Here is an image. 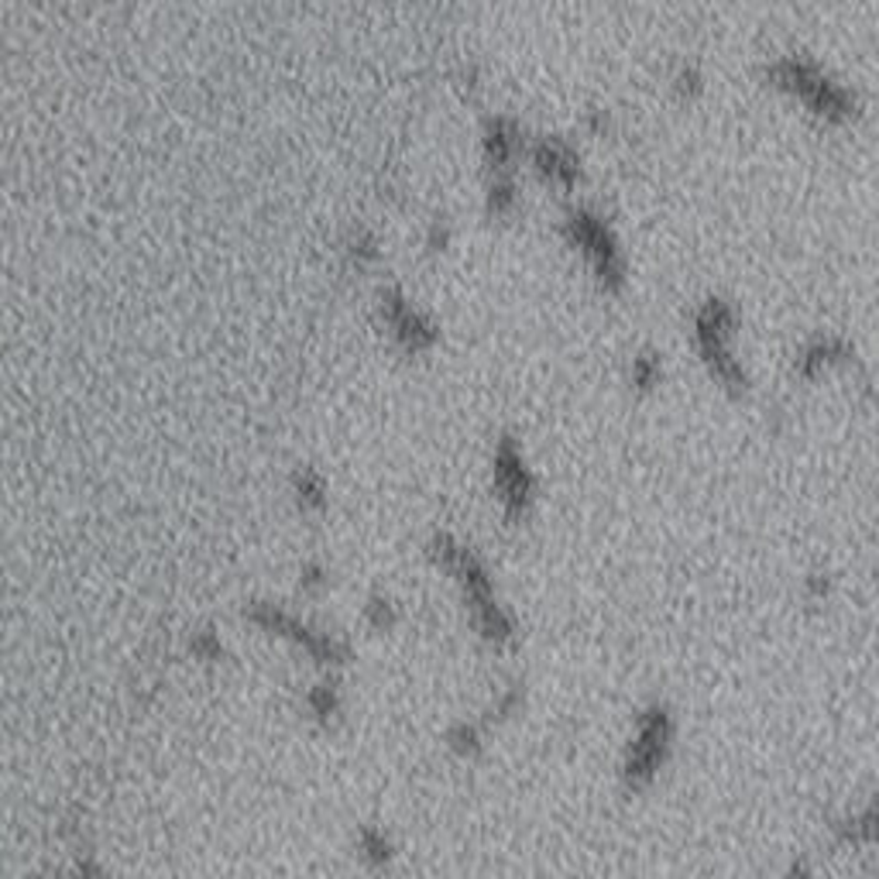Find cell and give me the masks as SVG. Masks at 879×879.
<instances>
[{
	"label": "cell",
	"instance_id": "obj_15",
	"mask_svg": "<svg viewBox=\"0 0 879 879\" xmlns=\"http://www.w3.org/2000/svg\"><path fill=\"white\" fill-rule=\"evenodd\" d=\"M512 206H516V182H512V175H495V182L488 186V210L508 213Z\"/></svg>",
	"mask_w": 879,
	"mask_h": 879
},
{
	"label": "cell",
	"instance_id": "obj_4",
	"mask_svg": "<svg viewBox=\"0 0 879 879\" xmlns=\"http://www.w3.org/2000/svg\"><path fill=\"white\" fill-rule=\"evenodd\" d=\"M736 326H739L736 306L721 296L705 300L698 313H694V344H698L711 375L721 385L742 392L749 385V375L742 368V361L736 357V347H731L736 344Z\"/></svg>",
	"mask_w": 879,
	"mask_h": 879
},
{
	"label": "cell",
	"instance_id": "obj_1",
	"mask_svg": "<svg viewBox=\"0 0 879 879\" xmlns=\"http://www.w3.org/2000/svg\"><path fill=\"white\" fill-rule=\"evenodd\" d=\"M430 557L457 580V588L464 595V605L471 608L474 629H478V636L488 646L502 649V646H508L512 639H516V618H512V612L498 602L492 570L471 546H464L451 533H440V536L430 539Z\"/></svg>",
	"mask_w": 879,
	"mask_h": 879
},
{
	"label": "cell",
	"instance_id": "obj_10",
	"mask_svg": "<svg viewBox=\"0 0 879 879\" xmlns=\"http://www.w3.org/2000/svg\"><path fill=\"white\" fill-rule=\"evenodd\" d=\"M849 357H856L852 347H849V341H841L835 334H821V337H811L808 344L800 347V354H797V372L804 378H815V375L828 372L831 364H841V361H849Z\"/></svg>",
	"mask_w": 879,
	"mask_h": 879
},
{
	"label": "cell",
	"instance_id": "obj_14",
	"mask_svg": "<svg viewBox=\"0 0 879 879\" xmlns=\"http://www.w3.org/2000/svg\"><path fill=\"white\" fill-rule=\"evenodd\" d=\"M659 375H664V364H659V357L653 351H643L633 357V385L636 388H653L659 382Z\"/></svg>",
	"mask_w": 879,
	"mask_h": 879
},
{
	"label": "cell",
	"instance_id": "obj_18",
	"mask_svg": "<svg viewBox=\"0 0 879 879\" xmlns=\"http://www.w3.org/2000/svg\"><path fill=\"white\" fill-rule=\"evenodd\" d=\"M372 618L378 622V626H392L395 622V605L388 602V598H372Z\"/></svg>",
	"mask_w": 879,
	"mask_h": 879
},
{
	"label": "cell",
	"instance_id": "obj_7",
	"mask_svg": "<svg viewBox=\"0 0 879 879\" xmlns=\"http://www.w3.org/2000/svg\"><path fill=\"white\" fill-rule=\"evenodd\" d=\"M529 159H533V169L546 182H554V186L574 190L580 182V155L560 138H539L529 149Z\"/></svg>",
	"mask_w": 879,
	"mask_h": 879
},
{
	"label": "cell",
	"instance_id": "obj_11",
	"mask_svg": "<svg viewBox=\"0 0 879 879\" xmlns=\"http://www.w3.org/2000/svg\"><path fill=\"white\" fill-rule=\"evenodd\" d=\"M838 846H852V849H869L876 841V804L869 800L859 815H846L831 825Z\"/></svg>",
	"mask_w": 879,
	"mask_h": 879
},
{
	"label": "cell",
	"instance_id": "obj_12",
	"mask_svg": "<svg viewBox=\"0 0 879 879\" xmlns=\"http://www.w3.org/2000/svg\"><path fill=\"white\" fill-rule=\"evenodd\" d=\"M395 841L385 835V828H375V825H364L357 831V859L368 866L372 872H385L392 862H395Z\"/></svg>",
	"mask_w": 879,
	"mask_h": 879
},
{
	"label": "cell",
	"instance_id": "obj_17",
	"mask_svg": "<svg viewBox=\"0 0 879 879\" xmlns=\"http://www.w3.org/2000/svg\"><path fill=\"white\" fill-rule=\"evenodd\" d=\"M804 595H808L811 602H825L831 595V577L825 570H815L804 577Z\"/></svg>",
	"mask_w": 879,
	"mask_h": 879
},
{
	"label": "cell",
	"instance_id": "obj_19",
	"mask_svg": "<svg viewBox=\"0 0 879 879\" xmlns=\"http://www.w3.org/2000/svg\"><path fill=\"white\" fill-rule=\"evenodd\" d=\"M784 879H815V869H811L808 859H797V862H790V869L784 872Z\"/></svg>",
	"mask_w": 879,
	"mask_h": 879
},
{
	"label": "cell",
	"instance_id": "obj_3",
	"mask_svg": "<svg viewBox=\"0 0 879 879\" xmlns=\"http://www.w3.org/2000/svg\"><path fill=\"white\" fill-rule=\"evenodd\" d=\"M674 739H677V718L670 705L649 701L636 715L633 736L626 742V752H622V766H618L622 787L629 794L646 790L659 774H664V766L674 752Z\"/></svg>",
	"mask_w": 879,
	"mask_h": 879
},
{
	"label": "cell",
	"instance_id": "obj_9",
	"mask_svg": "<svg viewBox=\"0 0 879 879\" xmlns=\"http://www.w3.org/2000/svg\"><path fill=\"white\" fill-rule=\"evenodd\" d=\"M519 149H523V134L512 118H492L485 124V159L495 169V175H508V165L519 155Z\"/></svg>",
	"mask_w": 879,
	"mask_h": 879
},
{
	"label": "cell",
	"instance_id": "obj_2",
	"mask_svg": "<svg viewBox=\"0 0 879 879\" xmlns=\"http://www.w3.org/2000/svg\"><path fill=\"white\" fill-rule=\"evenodd\" d=\"M766 80L774 83L777 90L797 97L808 110H815L818 118L831 121V124H846L859 114L856 97L841 87L838 80H831L828 72L804 59V55H780L766 65Z\"/></svg>",
	"mask_w": 879,
	"mask_h": 879
},
{
	"label": "cell",
	"instance_id": "obj_6",
	"mask_svg": "<svg viewBox=\"0 0 879 879\" xmlns=\"http://www.w3.org/2000/svg\"><path fill=\"white\" fill-rule=\"evenodd\" d=\"M492 482H495V495H498L505 519L512 526H519L536 502V478H533V471L526 464V454H523L516 436L498 440L495 457H492Z\"/></svg>",
	"mask_w": 879,
	"mask_h": 879
},
{
	"label": "cell",
	"instance_id": "obj_16",
	"mask_svg": "<svg viewBox=\"0 0 879 879\" xmlns=\"http://www.w3.org/2000/svg\"><path fill=\"white\" fill-rule=\"evenodd\" d=\"M674 90L677 93H698L701 90V69L694 65V62H687V65H680L677 72H674Z\"/></svg>",
	"mask_w": 879,
	"mask_h": 879
},
{
	"label": "cell",
	"instance_id": "obj_13",
	"mask_svg": "<svg viewBox=\"0 0 879 879\" xmlns=\"http://www.w3.org/2000/svg\"><path fill=\"white\" fill-rule=\"evenodd\" d=\"M447 746L457 756L474 759V756L482 752V746H485V731H482V725H474V721H457V725L447 728Z\"/></svg>",
	"mask_w": 879,
	"mask_h": 879
},
{
	"label": "cell",
	"instance_id": "obj_8",
	"mask_svg": "<svg viewBox=\"0 0 879 879\" xmlns=\"http://www.w3.org/2000/svg\"><path fill=\"white\" fill-rule=\"evenodd\" d=\"M385 310H388V323L395 330V337L406 344L410 351H423V347H430L436 341V323L426 313H420L413 303L402 300L398 292H395V296H388Z\"/></svg>",
	"mask_w": 879,
	"mask_h": 879
},
{
	"label": "cell",
	"instance_id": "obj_5",
	"mask_svg": "<svg viewBox=\"0 0 879 879\" xmlns=\"http://www.w3.org/2000/svg\"><path fill=\"white\" fill-rule=\"evenodd\" d=\"M564 234L570 247H577L584 259H588L592 272L598 275L605 289H622V282H626V254H622L612 224L598 210L592 206L570 210L564 220Z\"/></svg>",
	"mask_w": 879,
	"mask_h": 879
}]
</instances>
